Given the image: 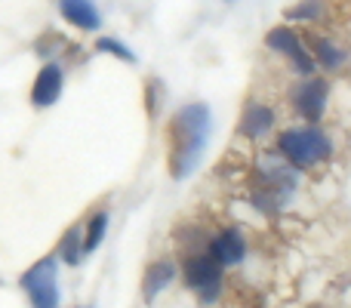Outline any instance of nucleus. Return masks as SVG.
<instances>
[{"label": "nucleus", "mask_w": 351, "mask_h": 308, "mask_svg": "<svg viewBox=\"0 0 351 308\" xmlns=\"http://www.w3.org/2000/svg\"><path fill=\"white\" fill-rule=\"evenodd\" d=\"M213 115L210 105L204 102H188L182 105L170 121V173L176 182L188 179L194 169L200 167L210 142Z\"/></svg>", "instance_id": "obj_1"}, {"label": "nucleus", "mask_w": 351, "mask_h": 308, "mask_svg": "<svg viewBox=\"0 0 351 308\" xmlns=\"http://www.w3.org/2000/svg\"><path fill=\"white\" fill-rule=\"evenodd\" d=\"M311 59H315V65L321 62L327 71H333L346 62V49H339L330 37H311Z\"/></svg>", "instance_id": "obj_12"}, {"label": "nucleus", "mask_w": 351, "mask_h": 308, "mask_svg": "<svg viewBox=\"0 0 351 308\" xmlns=\"http://www.w3.org/2000/svg\"><path fill=\"white\" fill-rule=\"evenodd\" d=\"M278 152L290 161L293 169H308L333 154V142L327 139V133L321 127H311L308 123V127L284 130L278 136Z\"/></svg>", "instance_id": "obj_2"}, {"label": "nucleus", "mask_w": 351, "mask_h": 308, "mask_svg": "<svg viewBox=\"0 0 351 308\" xmlns=\"http://www.w3.org/2000/svg\"><path fill=\"white\" fill-rule=\"evenodd\" d=\"M59 93H62V65L49 62V65H43L40 71H37L34 86H31V102H34L37 108H49V105L59 99Z\"/></svg>", "instance_id": "obj_8"}, {"label": "nucleus", "mask_w": 351, "mask_h": 308, "mask_svg": "<svg viewBox=\"0 0 351 308\" xmlns=\"http://www.w3.org/2000/svg\"><path fill=\"white\" fill-rule=\"evenodd\" d=\"M274 123V111L262 102H250L241 115V136H247L250 142H259L262 136L271 130Z\"/></svg>", "instance_id": "obj_10"}, {"label": "nucleus", "mask_w": 351, "mask_h": 308, "mask_svg": "<svg viewBox=\"0 0 351 308\" xmlns=\"http://www.w3.org/2000/svg\"><path fill=\"white\" fill-rule=\"evenodd\" d=\"M173 278H176V265L170 259L152 262V265L145 268V278H142V299H145V303H154V299L170 287Z\"/></svg>", "instance_id": "obj_11"}, {"label": "nucleus", "mask_w": 351, "mask_h": 308, "mask_svg": "<svg viewBox=\"0 0 351 308\" xmlns=\"http://www.w3.org/2000/svg\"><path fill=\"white\" fill-rule=\"evenodd\" d=\"M265 47L274 49V53H280V56H287L299 74H305V78H311V74H315L317 65H315V59H311V53L305 49L302 37H299L293 28H287V25H278V28L268 31V34H265Z\"/></svg>", "instance_id": "obj_5"}, {"label": "nucleus", "mask_w": 351, "mask_h": 308, "mask_svg": "<svg viewBox=\"0 0 351 308\" xmlns=\"http://www.w3.org/2000/svg\"><path fill=\"white\" fill-rule=\"evenodd\" d=\"M59 253H62V262H68V265H77L80 256H84V225H71V228L62 235Z\"/></svg>", "instance_id": "obj_13"}, {"label": "nucleus", "mask_w": 351, "mask_h": 308, "mask_svg": "<svg viewBox=\"0 0 351 308\" xmlns=\"http://www.w3.org/2000/svg\"><path fill=\"white\" fill-rule=\"evenodd\" d=\"M105 231H108V213L105 210H99L96 216L86 222V228H84V256H90L93 250L102 244V237H105Z\"/></svg>", "instance_id": "obj_14"}, {"label": "nucleus", "mask_w": 351, "mask_h": 308, "mask_svg": "<svg viewBox=\"0 0 351 308\" xmlns=\"http://www.w3.org/2000/svg\"><path fill=\"white\" fill-rule=\"evenodd\" d=\"M22 290L28 293L31 308H59V259L43 256L22 274Z\"/></svg>", "instance_id": "obj_3"}, {"label": "nucleus", "mask_w": 351, "mask_h": 308, "mask_svg": "<svg viewBox=\"0 0 351 308\" xmlns=\"http://www.w3.org/2000/svg\"><path fill=\"white\" fill-rule=\"evenodd\" d=\"M321 12H324L321 0H302L299 6H290L284 16L293 19V22H317V19H321Z\"/></svg>", "instance_id": "obj_15"}, {"label": "nucleus", "mask_w": 351, "mask_h": 308, "mask_svg": "<svg viewBox=\"0 0 351 308\" xmlns=\"http://www.w3.org/2000/svg\"><path fill=\"white\" fill-rule=\"evenodd\" d=\"M59 12L68 25L80 31H96L102 25V16H99L93 0H59Z\"/></svg>", "instance_id": "obj_9"}, {"label": "nucleus", "mask_w": 351, "mask_h": 308, "mask_svg": "<svg viewBox=\"0 0 351 308\" xmlns=\"http://www.w3.org/2000/svg\"><path fill=\"white\" fill-rule=\"evenodd\" d=\"M182 274L191 290H197L200 303H216L222 296V265L210 253H191L182 262Z\"/></svg>", "instance_id": "obj_4"}, {"label": "nucleus", "mask_w": 351, "mask_h": 308, "mask_svg": "<svg viewBox=\"0 0 351 308\" xmlns=\"http://www.w3.org/2000/svg\"><path fill=\"white\" fill-rule=\"evenodd\" d=\"M206 253L213 256V259L219 262L222 268H231V265H241L243 256H247V241H243L241 228H234V225H228V228H222L216 237H213L210 244H206Z\"/></svg>", "instance_id": "obj_7"}, {"label": "nucleus", "mask_w": 351, "mask_h": 308, "mask_svg": "<svg viewBox=\"0 0 351 308\" xmlns=\"http://www.w3.org/2000/svg\"><path fill=\"white\" fill-rule=\"evenodd\" d=\"M327 99H330V84L324 78H305L302 84L296 86V93H293V102H296L299 115H302L311 127L324 117Z\"/></svg>", "instance_id": "obj_6"}, {"label": "nucleus", "mask_w": 351, "mask_h": 308, "mask_svg": "<svg viewBox=\"0 0 351 308\" xmlns=\"http://www.w3.org/2000/svg\"><path fill=\"white\" fill-rule=\"evenodd\" d=\"M96 49H99V53H111V56H117L121 62H136V53H133V49H130L127 43L114 40V37H99Z\"/></svg>", "instance_id": "obj_16"}]
</instances>
